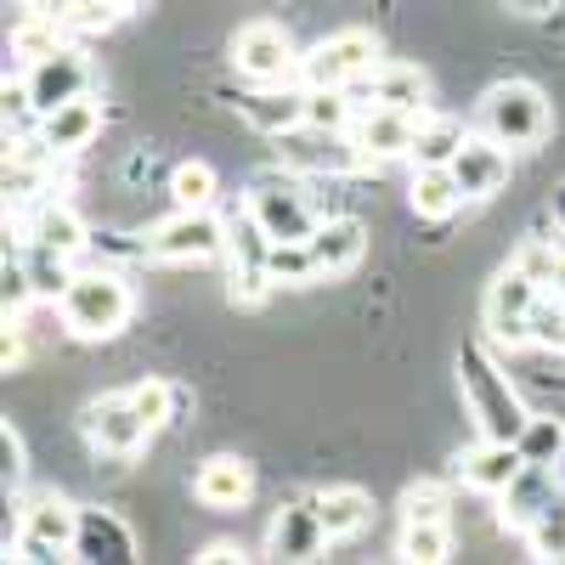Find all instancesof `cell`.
I'll return each mask as SVG.
<instances>
[{"mask_svg":"<svg viewBox=\"0 0 565 565\" xmlns=\"http://www.w3.org/2000/svg\"><path fill=\"white\" fill-rule=\"evenodd\" d=\"M108 7H114V12H130V7H136V0H108Z\"/></svg>","mask_w":565,"mask_h":565,"instance_id":"obj_42","label":"cell"},{"mask_svg":"<svg viewBox=\"0 0 565 565\" xmlns=\"http://www.w3.org/2000/svg\"><path fill=\"white\" fill-rule=\"evenodd\" d=\"M0 441H7V476L18 481V476H23V441H18L12 424H7V436H0Z\"/></svg>","mask_w":565,"mask_h":565,"instance_id":"obj_38","label":"cell"},{"mask_svg":"<svg viewBox=\"0 0 565 565\" xmlns=\"http://www.w3.org/2000/svg\"><path fill=\"white\" fill-rule=\"evenodd\" d=\"M232 63H238V74H249L255 85H282L295 74V40L277 23H249L232 40Z\"/></svg>","mask_w":565,"mask_h":565,"instance_id":"obj_6","label":"cell"},{"mask_svg":"<svg viewBox=\"0 0 565 565\" xmlns=\"http://www.w3.org/2000/svg\"><path fill=\"white\" fill-rule=\"evenodd\" d=\"M407 199H413V210H418L424 221H441V215H452V210L463 204V186H458L452 164H418Z\"/></svg>","mask_w":565,"mask_h":565,"instance_id":"obj_22","label":"cell"},{"mask_svg":"<svg viewBox=\"0 0 565 565\" xmlns=\"http://www.w3.org/2000/svg\"><path fill=\"white\" fill-rule=\"evenodd\" d=\"M367 90H373V103H385V108L424 114L430 79H424V68H413V63H385V68H373V74H367Z\"/></svg>","mask_w":565,"mask_h":565,"instance_id":"obj_20","label":"cell"},{"mask_svg":"<svg viewBox=\"0 0 565 565\" xmlns=\"http://www.w3.org/2000/svg\"><path fill=\"white\" fill-rule=\"evenodd\" d=\"M74 537H79V509H68L63 498H40L23 509V559L68 554Z\"/></svg>","mask_w":565,"mask_h":565,"instance_id":"obj_11","label":"cell"},{"mask_svg":"<svg viewBox=\"0 0 565 565\" xmlns=\"http://www.w3.org/2000/svg\"><path fill=\"white\" fill-rule=\"evenodd\" d=\"M29 238H34L40 249L79 255V249H85V221H79L68 204H40V215H34V232H29Z\"/></svg>","mask_w":565,"mask_h":565,"instance_id":"obj_23","label":"cell"},{"mask_svg":"<svg viewBox=\"0 0 565 565\" xmlns=\"http://www.w3.org/2000/svg\"><path fill=\"white\" fill-rule=\"evenodd\" d=\"M221 244H226V232L210 210H181L148 238V255L153 260H210V255H221Z\"/></svg>","mask_w":565,"mask_h":565,"instance_id":"obj_8","label":"cell"},{"mask_svg":"<svg viewBox=\"0 0 565 565\" xmlns=\"http://www.w3.org/2000/svg\"><path fill=\"white\" fill-rule=\"evenodd\" d=\"M199 559H210V565H226V559H244V548H238V543H210Z\"/></svg>","mask_w":565,"mask_h":565,"instance_id":"obj_39","label":"cell"},{"mask_svg":"<svg viewBox=\"0 0 565 565\" xmlns=\"http://www.w3.org/2000/svg\"><path fill=\"white\" fill-rule=\"evenodd\" d=\"M402 514H407V521H447V498L436 487H413L402 498Z\"/></svg>","mask_w":565,"mask_h":565,"instance_id":"obj_36","label":"cell"},{"mask_svg":"<svg viewBox=\"0 0 565 565\" xmlns=\"http://www.w3.org/2000/svg\"><path fill=\"white\" fill-rule=\"evenodd\" d=\"M12 45H18V57L40 63V57L63 52V29H57V23H45V18H34V23H23V29L12 34Z\"/></svg>","mask_w":565,"mask_h":565,"instance_id":"obj_33","label":"cell"},{"mask_svg":"<svg viewBox=\"0 0 565 565\" xmlns=\"http://www.w3.org/2000/svg\"><path fill=\"white\" fill-rule=\"evenodd\" d=\"M130 402H136V413H141V418H148L153 430H159V424L170 418V402H175V391H170L164 380H141V385L130 391Z\"/></svg>","mask_w":565,"mask_h":565,"instance_id":"obj_35","label":"cell"},{"mask_svg":"<svg viewBox=\"0 0 565 565\" xmlns=\"http://www.w3.org/2000/svg\"><path fill=\"white\" fill-rule=\"evenodd\" d=\"M532 340L565 351V295H554V306H548V300L532 306Z\"/></svg>","mask_w":565,"mask_h":565,"instance_id":"obj_34","label":"cell"},{"mask_svg":"<svg viewBox=\"0 0 565 565\" xmlns=\"http://www.w3.org/2000/svg\"><path fill=\"white\" fill-rule=\"evenodd\" d=\"M537 300H543V282H537L526 266L503 271V277H498V289H492V300H487V322H492V334H498V340H509V345L532 340V306H537Z\"/></svg>","mask_w":565,"mask_h":565,"instance_id":"obj_7","label":"cell"},{"mask_svg":"<svg viewBox=\"0 0 565 565\" xmlns=\"http://www.w3.org/2000/svg\"><path fill=\"white\" fill-rule=\"evenodd\" d=\"M306 249H311L317 277H345L362 260V249H367V232L356 221H328V226H317L306 238Z\"/></svg>","mask_w":565,"mask_h":565,"instance_id":"obj_16","label":"cell"},{"mask_svg":"<svg viewBox=\"0 0 565 565\" xmlns=\"http://www.w3.org/2000/svg\"><path fill=\"white\" fill-rule=\"evenodd\" d=\"M463 141H469V136H463V125H452V119H424V114H418L413 159H418V164H452Z\"/></svg>","mask_w":565,"mask_h":565,"instance_id":"obj_25","label":"cell"},{"mask_svg":"<svg viewBox=\"0 0 565 565\" xmlns=\"http://www.w3.org/2000/svg\"><path fill=\"white\" fill-rule=\"evenodd\" d=\"M85 436L97 452H114V458H130L141 441L153 436V424L136 413L130 396H108V402H90L85 407Z\"/></svg>","mask_w":565,"mask_h":565,"instance_id":"obj_9","label":"cell"},{"mask_svg":"<svg viewBox=\"0 0 565 565\" xmlns=\"http://www.w3.org/2000/svg\"><path fill=\"white\" fill-rule=\"evenodd\" d=\"M85 79H90V68H85L79 52H52V57L34 63V74H29V85H23V103H29L34 114H57L63 103L85 97Z\"/></svg>","mask_w":565,"mask_h":565,"instance_id":"obj_10","label":"cell"},{"mask_svg":"<svg viewBox=\"0 0 565 565\" xmlns=\"http://www.w3.org/2000/svg\"><path fill=\"white\" fill-rule=\"evenodd\" d=\"M74 554H79V559H136V537L114 521L108 509H79Z\"/></svg>","mask_w":565,"mask_h":565,"instance_id":"obj_18","label":"cell"},{"mask_svg":"<svg viewBox=\"0 0 565 565\" xmlns=\"http://www.w3.org/2000/svg\"><path fill=\"white\" fill-rule=\"evenodd\" d=\"M509 12H521V18H548L554 0H509Z\"/></svg>","mask_w":565,"mask_h":565,"instance_id":"obj_40","label":"cell"},{"mask_svg":"<svg viewBox=\"0 0 565 565\" xmlns=\"http://www.w3.org/2000/svg\"><path fill=\"white\" fill-rule=\"evenodd\" d=\"M521 469H526L521 447L498 441V436H481V447H469V452L458 458V476L476 487V492H503L514 476H521Z\"/></svg>","mask_w":565,"mask_h":565,"instance_id":"obj_14","label":"cell"},{"mask_svg":"<svg viewBox=\"0 0 565 565\" xmlns=\"http://www.w3.org/2000/svg\"><path fill=\"white\" fill-rule=\"evenodd\" d=\"M97 130H103L97 103L74 97L57 114H45V148H52V153H79V148H90V136H97Z\"/></svg>","mask_w":565,"mask_h":565,"instance_id":"obj_19","label":"cell"},{"mask_svg":"<svg viewBox=\"0 0 565 565\" xmlns=\"http://www.w3.org/2000/svg\"><path fill=\"white\" fill-rule=\"evenodd\" d=\"M498 498H503V509H498L503 532H526L537 514L554 503V463H526Z\"/></svg>","mask_w":565,"mask_h":565,"instance_id":"obj_13","label":"cell"},{"mask_svg":"<svg viewBox=\"0 0 565 565\" xmlns=\"http://www.w3.org/2000/svg\"><path fill=\"white\" fill-rule=\"evenodd\" d=\"M57 300H63V328L74 340H108L130 317V289H125V277H114V271L68 277V289Z\"/></svg>","mask_w":565,"mask_h":565,"instance_id":"obj_2","label":"cell"},{"mask_svg":"<svg viewBox=\"0 0 565 565\" xmlns=\"http://www.w3.org/2000/svg\"><path fill=\"white\" fill-rule=\"evenodd\" d=\"M170 199H175L181 210H210V204H215V170H210L204 159L175 164V175H170Z\"/></svg>","mask_w":565,"mask_h":565,"instance_id":"obj_27","label":"cell"},{"mask_svg":"<svg viewBox=\"0 0 565 565\" xmlns=\"http://www.w3.org/2000/svg\"><path fill=\"white\" fill-rule=\"evenodd\" d=\"M119 12L108 7V0H68L63 7V23H85V29H108Z\"/></svg>","mask_w":565,"mask_h":565,"instance_id":"obj_37","label":"cell"},{"mask_svg":"<svg viewBox=\"0 0 565 565\" xmlns=\"http://www.w3.org/2000/svg\"><path fill=\"white\" fill-rule=\"evenodd\" d=\"M193 492H199V503H210V509H244L249 492H255V476H249L244 458H210V463L199 469Z\"/></svg>","mask_w":565,"mask_h":565,"instance_id":"obj_17","label":"cell"},{"mask_svg":"<svg viewBox=\"0 0 565 565\" xmlns=\"http://www.w3.org/2000/svg\"><path fill=\"white\" fill-rule=\"evenodd\" d=\"M481 119H487V136H498L503 148H532V141L548 136V103H543V90L526 85V79L492 85Z\"/></svg>","mask_w":565,"mask_h":565,"instance_id":"obj_3","label":"cell"},{"mask_svg":"<svg viewBox=\"0 0 565 565\" xmlns=\"http://www.w3.org/2000/svg\"><path fill=\"white\" fill-rule=\"evenodd\" d=\"M521 458L526 463H559L565 452V430H559V418H526V430H521Z\"/></svg>","mask_w":565,"mask_h":565,"instance_id":"obj_29","label":"cell"},{"mask_svg":"<svg viewBox=\"0 0 565 565\" xmlns=\"http://www.w3.org/2000/svg\"><path fill=\"white\" fill-rule=\"evenodd\" d=\"M311 509H317V521H322V532H328V537H351V532H362V526H367L373 498H367L362 487H328V492H317V498H311Z\"/></svg>","mask_w":565,"mask_h":565,"instance_id":"obj_21","label":"cell"},{"mask_svg":"<svg viewBox=\"0 0 565 565\" xmlns=\"http://www.w3.org/2000/svg\"><path fill=\"white\" fill-rule=\"evenodd\" d=\"M244 114H249L260 130L282 136V130L306 125V97H271V90H260V97H244Z\"/></svg>","mask_w":565,"mask_h":565,"instance_id":"obj_26","label":"cell"},{"mask_svg":"<svg viewBox=\"0 0 565 565\" xmlns=\"http://www.w3.org/2000/svg\"><path fill=\"white\" fill-rule=\"evenodd\" d=\"M452 175L463 186V199H492L498 186L509 181V153H503V141L498 136H469L458 159H452Z\"/></svg>","mask_w":565,"mask_h":565,"instance_id":"obj_12","label":"cell"},{"mask_svg":"<svg viewBox=\"0 0 565 565\" xmlns=\"http://www.w3.org/2000/svg\"><path fill=\"white\" fill-rule=\"evenodd\" d=\"M249 221L266 244H306L317 221H311V204L295 193V186H282L277 175L255 181V193H249Z\"/></svg>","mask_w":565,"mask_h":565,"instance_id":"obj_5","label":"cell"},{"mask_svg":"<svg viewBox=\"0 0 565 565\" xmlns=\"http://www.w3.org/2000/svg\"><path fill=\"white\" fill-rule=\"evenodd\" d=\"M548 282H554V295H565V255L554 260V277H548Z\"/></svg>","mask_w":565,"mask_h":565,"instance_id":"obj_41","label":"cell"},{"mask_svg":"<svg viewBox=\"0 0 565 565\" xmlns=\"http://www.w3.org/2000/svg\"><path fill=\"white\" fill-rule=\"evenodd\" d=\"M266 271H271V282H311L317 277L306 244H266Z\"/></svg>","mask_w":565,"mask_h":565,"instance_id":"obj_31","label":"cell"},{"mask_svg":"<svg viewBox=\"0 0 565 565\" xmlns=\"http://www.w3.org/2000/svg\"><path fill=\"white\" fill-rule=\"evenodd\" d=\"M458 380H463V402H469V413H476V424H481V436H498V441H521V430H526V407H521V396L509 391V380L487 362V351L481 345H469L463 356H458Z\"/></svg>","mask_w":565,"mask_h":565,"instance_id":"obj_1","label":"cell"},{"mask_svg":"<svg viewBox=\"0 0 565 565\" xmlns=\"http://www.w3.org/2000/svg\"><path fill=\"white\" fill-rule=\"evenodd\" d=\"M413 136H418L413 114L380 103L373 114L356 119V153H362V159H402V153H413Z\"/></svg>","mask_w":565,"mask_h":565,"instance_id":"obj_15","label":"cell"},{"mask_svg":"<svg viewBox=\"0 0 565 565\" xmlns=\"http://www.w3.org/2000/svg\"><path fill=\"white\" fill-rule=\"evenodd\" d=\"M452 554V532L447 521H407L402 532V559H418V565H436Z\"/></svg>","mask_w":565,"mask_h":565,"instance_id":"obj_28","label":"cell"},{"mask_svg":"<svg viewBox=\"0 0 565 565\" xmlns=\"http://www.w3.org/2000/svg\"><path fill=\"white\" fill-rule=\"evenodd\" d=\"M526 543L537 559H565V503H548L537 521L526 526Z\"/></svg>","mask_w":565,"mask_h":565,"instance_id":"obj_30","label":"cell"},{"mask_svg":"<svg viewBox=\"0 0 565 565\" xmlns=\"http://www.w3.org/2000/svg\"><path fill=\"white\" fill-rule=\"evenodd\" d=\"M373 57H380V45H373V34L351 29V34H334L311 45V57H300V74L311 90H345L351 79H367L373 74Z\"/></svg>","mask_w":565,"mask_h":565,"instance_id":"obj_4","label":"cell"},{"mask_svg":"<svg viewBox=\"0 0 565 565\" xmlns=\"http://www.w3.org/2000/svg\"><path fill=\"white\" fill-rule=\"evenodd\" d=\"M322 521H317V509H289L277 521V532H271V548L277 554H289V559H306V554H317L322 548Z\"/></svg>","mask_w":565,"mask_h":565,"instance_id":"obj_24","label":"cell"},{"mask_svg":"<svg viewBox=\"0 0 565 565\" xmlns=\"http://www.w3.org/2000/svg\"><path fill=\"white\" fill-rule=\"evenodd\" d=\"M306 125L340 136L351 125V97H345V90H311V97H306Z\"/></svg>","mask_w":565,"mask_h":565,"instance_id":"obj_32","label":"cell"}]
</instances>
